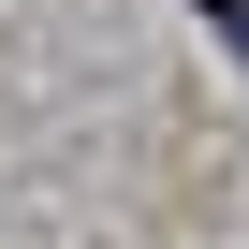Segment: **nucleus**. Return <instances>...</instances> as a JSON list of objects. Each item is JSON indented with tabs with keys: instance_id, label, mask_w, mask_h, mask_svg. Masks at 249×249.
Masks as SVG:
<instances>
[{
	"instance_id": "nucleus-1",
	"label": "nucleus",
	"mask_w": 249,
	"mask_h": 249,
	"mask_svg": "<svg viewBox=\"0 0 249 249\" xmlns=\"http://www.w3.org/2000/svg\"><path fill=\"white\" fill-rule=\"evenodd\" d=\"M205 15H220V30H234V44H249V0H205Z\"/></svg>"
}]
</instances>
